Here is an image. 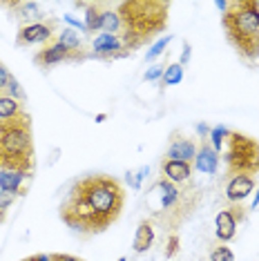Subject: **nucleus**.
Returning a JSON list of instances; mask_svg holds the SVG:
<instances>
[{"mask_svg":"<svg viewBox=\"0 0 259 261\" xmlns=\"http://www.w3.org/2000/svg\"><path fill=\"white\" fill-rule=\"evenodd\" d=\"M125 188L108 174L83 176L69 188L58 215L69 230L81 234H101L123 212Z\"/></svg>","mask_w":259,"mask_h":261,"instance_id":"obj_1","label":"nucleus"},{"mask_svg":"<svg viewBox=\"0 0 259 261\" xmlns=\"http://www.w3.org/2000/svg\"><path fill=\"white\" fill-rule=\"evenodd\" d=\"M114 9L119 14V38L123 49L132 54L134 49L143 47L157 34H161L168 27L170 5L159 0H125L114 3Z\"/></svg>","mask_w":259,"mask_h":261,"instance_id":"obj_2","label":"nucleus"},{"mask_svg":"<svg viewBox=\"0 0 259 261\" xmlns=\"http://www.w3.org/2000/svg\"><path fill=\"white\" fill-rule=\"evenodd\" d=\"M0 170H34V132L27 112L0 121Z\"/></svg>","mask_w":259,"mask_h":261,"instance_id":"obj_3","label":"nucleus"},{"mask_svg":"<svg viewBox=\"0 0 259 261\" xmlns=\"http://www.w3.org/2000/svg\"><path fill=\"white\" fill-rule=\"evenodd\" d=\"M226 38L244 58H259V3L257 0H235L221 16Z\"/></svg>","mask_w":259,"mask_h":261,"instance_id":"obj_4","label":"nucleus"},{"mask_svg":"<svg viewBox=\"0 0 259 261\" xmlns=\"http://www.w3.org/2000/svg\"><path fill=\"white\" fill-rule=\"evenodd\" d=\"M226 174L255 176L259 174V141L244 132H230L226 139Z\"/></svg>","mask_w":259,"mask_h":261,"instance_id":"obj_5","label":"nucleus"},{"mask_svg":"<svg viewBox=\"0 0 259 261\" xmlns=\"http://www.w3.org/2000/svg\"><path fill=\"white\" fill-rule=\"evenodd\" d=\"M87 56H90V54H85V49L69 51V49H65V47L58 43V38H51L49 43L40 49V54L34 56V63L43 65V67H54V65H58V63H69V61H72V63L74 61L81 63V61H85Z\"/></svg>","mask_w":259,"mask_h":261,"instance_id":"obj_6","label":"nucleus"},{"mask_svg":"<svg viewBox=\"0 0 259 261\" xmlns=\"http://www.w3.org/2000/svg\"><path fill=\"white\" fill-rule=\"evenodd\" d=\"M56 20H40V22H29L18 29L16 45H36V43H49L54 36Z\"/></svg>","mask_w":259,"mask_h":261,"instance_id":"obj_7","label":"nucleus"},{"mask_svg":"<svg viewBox=\"0 0 259 261\" xmlns=\"http://www.w3.org/2000/svg\"><path fill=\"white\" fill-rule=\"evenodd\" d=\"M246 217L244 207L239 203H232L230 207H226V210H221L219 215L215 219V232H217V239L219 241H230L235 234H237V223L241 219Z\"/></svg>","mask_w":259,"mask_h":261,"instance_id":"obj_8","label":"nucleus"},{"mask_svg":"<svg viewBox=\"0 0 259 261\" xmlns=\"http://www.w3.org/2000/svg\"><path fill=\"white\" fill-rule=\"evenodd\" d=\"M154 190H159V212H172V210H181V201H184V192L168 179H159L154 183ZM157 212V215H159Z\"/></svg>","mask_w":259,"mask_h":261,"instance_id":"obj_9","label":"nucleus"},{"mask_svg":"<svg viewBox=\"0 0 259 261\" xmlns=\"http://www.w3.org/2000/svg\"><path fill=\"white\" fill-rule=\"evenodd\" d=\"M94 58H119V56H130L123 49V43L114 34H98L92 43V54Z\"/></svg>","mask_w":259,"mask_h":261,"instance_id":"obj_10","label":"nucleus"},{"mask_svg":"<svg viewBox=\"0 0 259 261\" xmlns=\"http://www.w3.org/2000/svg\"><path fill=\"white\" fill-rule=\"evenodd\" d=\"M252 190H255V179L252 176H232L226 186V197L230 203H241Z\"/></svg>","mask_w":259,"mask_h":261,"instance_id":"obj_11","label":"nucleus"},{"mask_svg":"<svg viewBox=\"0 0 259 261\" xmlns=\"http://www.w3.org/2000/svg\"><path fill=\"white\" fill-rule=\"evenodd\" d=\"M192 174V165L184 163V161H172V159H163L161 163V176L168 181H172L174 186L176 183H184L190 179Z\"/></svg>","mask_w":259,"mask_h":261,"instance_id":"obj_12","label":"nucleus"},{"mask_svg":"<svg viewBox=\"0 0 259 261\" xmlns=\"http://www.w3.org/2000/svg\"><path fill=\"white\" fill-rule=\"evenodd\" d=\"M194 168L203 174H217V168H219V154L213 150L210 143H201V147L197 150V156H194Z\"/></svg>","mask_w":259,"mask_h":261,"instance_id":"obj_13","label":"nucleus"},{"mask_svg":"<svg viewBox=\"0 0 259 261\" xmlns=\"http://www.w3.org/2000/svg\"><path fill=\"white\" fill-rule=\"evenodd\" d=\"M194 156H197V145H194V141L186 139V136L184 139H174L168 147V159H172V161L190 163L194 161Z\"/></svg>","mask_w":259,"mask_h":261,"instance_id":"obj_14","label":"nucleus"},{"mask_svg":"<svg viewBox=\"0 0 259 261\" xmlns=\"http://www.w3.org/2000/svg\"><path fill=\"white\" fill-rule=\"evenodd\" d=\"M29 179V172H16V170H0V192H14L20 194L22 181Z\"/></svg>","mask_w":259,"mask_h":261,"instance_id":"obj_15","label":"nucleus"},{"mask_svg":"<svg viewBox=\"0 0 259 261\" xmlns=\"http://www.w3.org/2000/svg\"><path fill=\"white\" fill-rule=\"evenodd\" d=\"M154 243V228H152V221H148V219H143V221L139 223L137 228V234H134V252H145L148 248Z\"/></svg>","mask_w":259,"mask_h":261,"instance_id":"obj_16","label":"nucleus"},{"mask_svg":"<svg viewBox=\"0 0 259 261\" xmlns=\"http://www.w3.org/2000/svg\"><path fill=\"white\" fill-rule=\"evenodd\" d=\"M103 9H105V5H101V3L85 5V29H87V34L101 32L103 29Z\"/></svg>","mask_w":259,"mask_h":261,"instance_id":"obj_17","label":"nucleus"},{"mask_svg":"<svg viewBox=\"0 0 259 261\" xmlns=\"http://www.w3.org/2000/svg\"><path fill=\"white\" fill-rule=\"evenodd\" d=\"M22 103L16 98L7 96V94H0V121H5V118H14L22 114Z\"/></svg>","mask_w":259,"mask_h":261,"instance_id":"obj_18","label":"nucleus"},{"mask_svg":"<svg viewBox=\"0 0 259 261\" xmlns=\"http://www.w3.org/2000/svg\"><path fill=\"white\" fill-rule=\"evenodd\" d=\"M58 43H61L65 49H69V51H81L83 49V38H81V34H76V29H72V27L63 29V32L58 34Z\"/></svg>","mask_w":259,"mask_h":261,"instance_id":"obj_19","label":"nucleus"},{"mask_svg":"<svg viewBox=\"0 0 259 261\" xmlns=\"http://www.w3.org/2000/svg\"><path fill=\"white\" fill-rule=\"evenodd\" d=\"M119 29H121V22H119V14H116L114 5H105L103 9V34H114L119 36Z\"/></svg>","mask_w":259,"mask_h":261,"instance_id":"obj_20","label":"nucleus"},{"mask_svg":"<svg viewBox=\"0 0 259 261\" xmlns=\"http://www.w3.org/2000/svg\"><path fill=\"white\" fill-rule=\"evenodd\" d=\"M184 81V67H181L179 63H172L166 67V72H163V79L161 83L166 87H172V85H179V83Z\"/></svg>","mask_w":259,"mask_h":261,"instance_id":"obj_21","label":"nucleus"},{"mask_svg":"<svg viewBox=\"0 0 259 261\" xmlns=\"http://www.w3.org/2000/svg\"><path fill=\"white\" fill-rule=\"evenodd\" d=\"M228 134H230V129L223 127V125L210 129V145H213V150H215L217 154H219V152L223 150V143H226Z\"/></svg>","mask_w":259,"mask_h":261,"instance_id":"obj_22","label":"nucleus"},{"mask_svg":"<svg viewBox=\"0 0 259 261\" xmlns=\"http://www.w3.org/2000/svg\"><path fill=\"white\" fill-rule=\"evenodd\" d=\"M172 38H174L172 34H168L166 38H159L157 43H152V47H150L148 51H145V61H157V58L161 56L163 51H166V47H168L170 43H172Z\"/></svg>","mask_w":259,"mask_h":261,"instance_id":"obj_23","label":"nucleus"},{"mask_svg":"<svg viewBox=\"0 0 259 261\" xmlns=\"http://www.w3.org/2000/svg\"><path fill=\"white\" fill-rule=\"evenodd\" d=\"M148 172H150L148 165H143V168H141L139 172H127L125 179H127V183H130V188H132V190H141V181L145 179V174H148Z\"/></svg>","mask_w":259,"mask_h":261,"instance_id":"obj_24","label":"nucleus"},{"mask_svg":"<svg viewBox=\"0 0 259 261\" xmlns=\"http://www.w3.org/2000/svg\"><path fill=\"white\" fill-rule=\"evenodd\" d=\"M210 261H235V254L228 246H217L210 252Z\"/></svg>","mask_w":259,"mask_h":261,"instance_id":"obj_25","label":"nucleus"},{"mask_svg":"<svg viewBox=\"0 0 259 261\" xmlns=\"http://www.w3.org/2000/svg\"><path fill=\"white\" fill-rule=\"evenodd\" d=\"M5 94L11 98H16V100H25V94H22V87H20V83L14 79V76H9V83H7V90H5Z\"/></svg>","mask_w":259,"mask_h":261,"instance_id":"obj_26","label":"nucleus"},{"mask_svg":"<svg viewBox=\"0 0 259 261\" xmlns=\"http://www.w3.org/2000/svg\"><path fill=\"white\" fill-rule=\"evenodd\" d=\"M176 250H179V234H170L168 237V243H166V259H172Z\"/></svg>","mask_w":259,"mask_h":261,"instance_id":"obj_27","label":"nucleus"},{"mask_svg":"<svg viewBox=\"0 0 259 261\" xmlns=\"http://www.w3.org/2000/svg\"><path fill=\"white\" fill-rule=\"evenodd\" d=\"M163 72H166V65H152V67H148V72H145L143 79L145 81H159V79H163Z\"/></svg>","mask_w":259,"mask_h":261,"instance_id":"obj_28","label":"nucleus"},{"mask_svg":"<svg viewBox=\"0 0 259 261\" xmlns=\"http://www.w3.org/2000/svg\"><path fill=\"white\" fill-rule=\"evenodd\" d=\"M16 197H18V194H14V192H0V210H7V207L14 203L16 201Z\"/></svg>","mask_w":259,"mask_h":261,"instance_id":"obj_29","label":"nucleus"},{"mask_svg":"<svg viewBox=\"0 0 259 261\" xmlns=\"http://www.w3.org/2000/svg\"><path fill=\"white\" fill-rule=\"evenodd\" d=\"M9 69L5 67L3 63H0V94H5V90H7V83H9Z\"/></svg>","mask_w":259,"mask_h":261,"instance_id":"obj_30","label":"nucleus"},{"mask_svg":"<svg viewBox=\"0 0 259 261\" xmlns=\"http://www.w3.org/2000/svg\"><path fill=\"white\" fill-rule=\"evenodd\" d=\"M49 261H85V259L74 257V254H65V252H54L49 254Z\"/></svg>","mask_w":259,"mask_h":261,"instance_id":"obj_31","label":"nucleus"},{"mask_svg":"<svg viewBox=\"0 0 259 261\" xmlns=\"http://www.w3.org/2000/svg\"><path fill=\"white\" fill-rule=\"evenodd\" d=\"M65 22H67V25L69 27H72V29H79V32H83V34H87V29H85V25H83V22H79V20H76V18H72V16H69V14H65V18H63Z\"/></svg>","mask_w":259,"mask_h":261,"instance_id":"obj_32","label":"nucleus"},{"mask_svg":"<svg viewBox=\"0 0 259 261\" xmlns=\"http://www.w3.org/2000/svg\"><path fill=\"white\" fill-rule=\"evenodd\" d=\"M190 63V43H184V49H181V58H179V65L186 69V65Z\"/></svg>","mask_w":259,"mask_h":261,"instance_id":"obj_33","label":"nucleus"},{"mask_svg":"<svg viewBox=\"0 0 259 261\" xmlns=\"http://www.w3.org/2000/svg\"><path fill=\"white\" fill-rule=\"evenodd\" d=\"M20 261H49V254H32V257H25Z\"/></svg>","mask_w":259,"mask_h":261,"instance_id":"obj_34","label":"nucleus"},{"mask_svg":"<svg viewBox=\"0 0 259 261\" xmlns=\"http://www.w3.org/2000/svg\"><path fill=\"white\" fill-rule=\"evenodd\" d=\"M197 132H199V134H201V136H205V134H208V136H210V129H208V127H205V125H203V123H199V125H197Z\"/></svg>","mask_w":259,"mask_h":261,"instance_id":"obj_35","label":"nucleus"},{"mask_svg":"<svg viewBox=\"0 0 259 261\" xmlns=\"http://www.w3.org/2000/svg\"><path fill=\"white\" fill-rule=\"evenodd\" d=\"M215 7H217V9H221V11H226V9H228V3H226V0H217Z\"/></svg>","mask_w":259,"mask_h":261,"instance_id":"obj_36","label":"nucleus"},{"mask_svg":"<svg viewBox=\"0 0 259 261\" xmlns=\"http://www.w3.org/2000/svg\"><path fill=\"white\" fill-rule=\"evenodd\" d=\"M255 207H259V186H257V194H255V201H252L250 210H255Z\"/></svg>","mask_w":259,"mask_h":261,"instance_id":"obj_37","label":"nucleus"},{"mask_svg":"<svg viewBox=\"0 0 259 261\" xmlns=\"http://www.w3.org/2000/svg\"><path fill=\"white\" fill-rule=\"evenodd\" d=\"M3 221H5V212L0 210V223H3Z\"/></svg>","mask_w":259,"mask_h":261,"instance_id":"obj_38","label":"nucleus"},{"mask_svg":"<svg viewBox=\"0 0 259 261\" xmlns=\"http://www.w3.org/2000/svg\"><path fill=\"white\" fill-rule=\"evenodd\" d=\"M116 261H127V259H125V257H119V259H116Z\"/></svg>","mask_w":259,"mask_h":261,"instance_id":"obj_39","label":"nucleus"}]
</instances>
